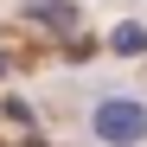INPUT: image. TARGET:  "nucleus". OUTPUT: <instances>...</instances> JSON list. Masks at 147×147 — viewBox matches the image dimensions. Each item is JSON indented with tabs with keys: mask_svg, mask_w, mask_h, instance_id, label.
I'll list each match as a JSON object with an SVG mask.
<instances>
[{
	"mask_svg": "<svg viewBox=\"0 0 147 147\" xmlns=\"http://www.w3.org/2000/svg\"><path fill=\"white\" fill-rule=\"evenodd\" d=\"M83 141L90 147H147V90L134 83H96L83 96Z\"/></svg>",
	"mask_w": 147,
	"mask_h": 147,
	"instance_id": "f257e3e1",
	"label": "nucleus"
},
{
	"mask_svg": "<svg viewBox=\"0 0 147 147\" xmlns=\"http://www.w3.org/2000/svg\"><path fill=\"white\" fill-rule=\"evenodd\" d=\"M109 51H121V58H128V51H147V26H115L109 32Z\"/></svg>",
	"mask_w": 147,
	"mask_h": 147,
	"instance_id": "7ed1b4c3",
	"label": "nucleus"
},
{
	"mask_svg": "<svg viewBox=\"0 0 147 147\" xmlns=\"http://www.w3.org/2000/svg\"><path fill=\"white\" fill-rule=\"evenodd\" d=\"M26 19H38V26H51V32H77L83 26V13H77V0H32Z\"/></svg>",
	"mask_w": 147,
	"mask_h": 147,
	"instance_id": "f03ea898",
	"label": "nucleus"
}]
</instances>
